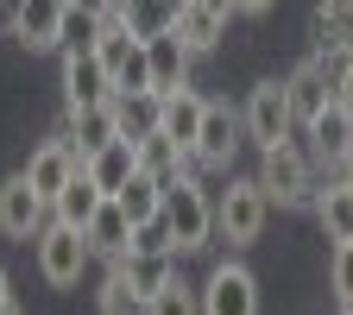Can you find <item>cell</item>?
<instances>
[{
	"label": "cell",
	"mask_w": 353,
	"mask_h": 315,
	"mask_svg": "<svg viewBox=\"0 0 353 315\" xmlns=\"http://www.w3.org/2000/svg\"><path fill=\"white\" fill-rule=\"evenodd\" d=\"M252 176H259V190L272 196V208H309L316 190H322V164L309 158V145L296 139V132L278 139V145H265Z\"/></svg>",
	"instance_id": "obj_1"
},
{
	"label": "cell",
	"mask_w": 353,
	"mask_h": 315,
	"mask_svg": "<svg viewBox=\"0 0 353 315\" xmlns=\"http://www.w3.org/2000/svg\"><path fill=\"white\" fill-rule=\"evenodd\" d=\"M164 227H170L176 252L214 246V196L202 190V176H170L164 183Z\"/></svg>",
	"instance_id": "obj_2"
},
{
	"label": "cell",
	"mask_w": 353,
	"mask_h": 315,
	"mask_svg": "<svg viewBox=\"0 0 353 315\" xmlns=\"http://www.w3.org/2000/svg\"><path fill=\"white\" fill-rule=\"evenodd\" d=\"M272 221V196L259 190V176H234L228 190L214 196V240L228 246H252Z\"/></svg>",
	"instance_id": "obj_3"
},
{
	"label": "cell",
	"mask_w": 353,
	"mask_h": 315,
	"mask_svg": "<svg viewBox=\"0 0 353 315\" xmlns=\"http://www.w3.org/2000/svg\"><path fill=\"white\" fill-rule=\"evenodd\" d=\"M32 246H38V272H44V284H51V290H76L82 272L95 265L88 234H82V227H63V221H51V227H44Z\"/></svg>",
	"instance_id": "obj_4"
},
{
	"label": "cell",
	"mask_w": 353,
	"mask_h": 315,
	"mask_svg": "<svg viewBox=\"0 0 353 315\" xmlns=\"http://www.w3.org/2000/svg\"><path fill=\"white\" fill-rule=\"evenodd\" d=\"M240 132H246V139H252L259 152L296 132V114H290V95H284V82H278V76H265V82H252V88H246Z\"/></svg>",
	"instance_id": "obj_5"
},
{
	"label": "cell",
	"mask_w": 353,
	"mask_h": 315,
	"mask_svg": "<svg viewBox=\"0 0 353 315\" xmlns=\"http://www.w3.org/2000/svg\"><path fill=\"white\" fill-rule=\"evenodd\" d=\"M44 227H51V196L32 190L26 170H13L7 183H0V234L26 246V240H38Z\"/></svg>",
	"instance_id": "obj_6"
},
{
	"label": "cell",
	"mask_w": 353,
	"mask_h": 315,
	"mask_svg": "<svg viewBox=\"0 0 353 315\" xmlns=\"http://www.w3.org/2000/svg\"><path fill=\"white\" fill-rule=\"evenodd\" d=\"M196 296H202V315H259V278L240 258H221L196 284Z\"/></svg>",
	"instance_id": "obj_7"
},
{
	"label": "cell",
	"mask_w": 353,
	"mask_h": 315,
	"mask_svg": "<svg viewBox=\"0 0 353 315\" xmlns=\"http://www.w3.org/2000/svg\"><path fill=\"white\" fill-rule=\"evenodd\" d=\"M95 57L108 63L114 88H152V57H145V38H132L120 19L101 26V44H95Z\"/></svg>",
	"instance_id": "obj_8"
},
{
	"label": "cell",
	"mask_w": 353,
	"mask_h": 315,
	"mask_svg": "<svg viewBox=\"0 0 353 315\" xmlns=\"http://www.w3.org/2000/svg\"><path fill=\"white\" fill-rule=\"evenodd\" d=\"M234 19H240L234 0H183L176 7V38L190 44V57H208V51H221V38H228Z\"/></svg>",
	"instance_id": "obj_9"
},
{
	"label": "cell",
	"mask_w": 353,
	"mask_h": 315,
	"mask_svg": "<svg viewBox=\"0 0 353 315\" xmlns=\"http://www.w3.org/2000/svg\"><path fill=\"white\" fill-rule=\"evenodd\" d=\"M114 101V76L95 51H63V108H101Z\"/></svg>",
	"instance_id": "obj_10"
},
{
	"label": "cell",
	"mask_w": 353,
	"mask_h": 315,
	"mask_svg": "<svg viewBox=\"0 0 353 315\" xmlns=\"http://www.w3.org/2000/svg\"><path fill=\"white\" fill-rule=\"evenodd\" d=\"M234 158H240V114L221 108V101H208L202 132H196V164L202 170H228Z\"/></svg>",
	"instance_id": "obj_11"
},
{
	"label": "cell",
	"mask_w": 353,
	"mask_h": 315,
	"mask_svg": "<svg viewBox=\"0 0 353 315\" xmlns=\"http://www.w3.org/2000/svg\"><path fill=\"white\" fill-rule=\"evenodd\" d=\"M303 145H309V158H316V164L341 170V158H347V145H353V114H347L341 101H328L316 120H303Z\"/></svg>",
	"instance_id": "obj_12"
},
{
	"label": "cell",
	"mask_w": 353,
	"mask_h": 315,
	"mask_svg": "<svg viewBox=\"0 0 353 315\" xmlns=\"http://www.w3.org/2000/svg\"><path fill=\"white\" fill-rule=\"evenodd\" d=\"M82 170V152L70 145V139H57V132H51V139H44L32 158H26V176H32V190H44V196H57L63 183H70V176Z\"/></svg>",
	"instance_id": "obj_13"
},
{
	"label": "cell",
	"mask_w": 353,
	"mask_h": 315,
	"mask_svg": "<svg viewBox=\"0 0 353 315\" xmlns=\"http://www.w3.org/2000/svg\"><path fill=\"white\" fill-rule=\"evenodd\" d=\"M202 114H208V101H202L196 88L183 82V88H170V95H164V108H158V132H164V139H176L183 152H196V132H202Z\"/></svg>",
	"instance_id": "obj_14"
},
{
	"label": "cell",
	"mask_w": 353,
	"mask_h": 315,
	"mask_svg": "<svg viewBox=\"0 0 353 315\" xmlns=\"http://www.w3.org/2000/svg\"><path fill=\"white\" fill-rule=\"evenodd\" d=\"M145 57H152V95H170V88H183L190 82V44L176 38V26L170 32H158V38H145Z\"/></svg>",
	"instance_id": "obj_15"
},
{
	"label": "cell",
	"mask_w": 353,
	"mask_h": 315,
	"mask_svg": "<svg viewBox=\"0 0 353 315\" xmlns=\"http://www.w3.org/2000/svg\"><path fill=\"white\" fill-rule=\"evenodd\" d=\"M309 208H316V221H322V240H334V246L353 240V183H347L341 170H328V183L316 190Z\"/></svg>",
	"instance_id": "obj_16"
},
{
	"label": "cell",
	"mask_w": 353,
	"mask_h": 315,
	"mask_svg": "<svg viewBox=\"0 0 353 315\" xmlns=\"http://www.w3.org/2000/svg\"><path fill=\"white\" fill-rule=\"evenodd\" d=\"M108 202V190L95 183V176H88V164L70 176V183L51 196V221H63V227H88V221H95V208Z\"/></svg>",
	"instance_id": "obj_17"
},
{
	"label": "cell",
	"mask_w": 353,
	"mask_h": 315,
	"mask_svg": "<svg viewBox=\"0 0 353 315\" xmlns=\"http://www.w3.org/2000/svg\"><path fill=\"white\" fill-rule=\"evenodd\" d=\"M57 26H63V0H26L7 38H19L26 51H57Z\"/></svg>",
	"instance_id": "obj_18"
},
{
	"label": "cell",
	"mask_w": 353,
	"mask_h": 315,
	"mask_svg": "<svg viewBox=\"0 0 353 315\" xmlns=\"http://www.w3.org/2000/svg\"><path fill=\"white\" fill-rule=\"evenodd\" d=\"M114 126H120V139H145V132H158V108L164 95H152V88H114Z\"/></svg>",
	"instance_id": "obj_19"
},
{
	"label": "cell",
	"mask_w": 353,
	"mask_h": 315,
	"mask_svg": "<svg viewBox=\"0 0 353 315\" xmlns=\"http://www.w3.org/2000/svg\"><path fill=\"white\" fill-rule=\"evenodd\" d=\"M82 234H88V252H95L101 265H114V258L126 252V240H132V221H126V208H120V202L108 196V202L95 208V221H88Z\"/></svg>",
	"instance_id": "obj_20"
},
{
	"label": "cell",
	"mask_w": 353,
	"mask_h": 315,
	"mask_svg": "<svg viewBox=\"0 0 353 315\" xmlns=\"http://www.w3.org/2000/svg\"><path fill=\"white\" fill-rule=\"evenodd\" d=\"M108 272H120L139 296H152V290H164V284L176 278V252H120Z\"/></svg>",
	"instance_id": "obj_21"
},
{
	"label": "cell",
	"mask_w": 353,
	"mask_h": 315,
	"mask_svg": "<svg viewBox=\"0 0 353 315\" xmlns=\"http://www.w3.org/2000/svg\"><path fill=\"white\" fill-rule=\"evenodd\" d=\"M309 44H316V51H353V0H316Z\"/></svg>",
	"instance_id": "obj_22"
},
{
	"label": "cell",
	"mask_w": 353,
	"mask_h": 315,
	"mask_svg": "<svg viewBox=\"0 0 353 315\" xmlns=\"http://www.w3.org/2000/svg\"><path fill=\"white\" fill-rule=\"evenodd\" d=\"M114 202L126 208V221H132V227H139V221H152V214H164V183H158V176H152V170H132V176H126V183L114 190Z\"/></svg>",
	"instance_id": "obj_23"
},
{
	"label": "cell",
	"mask_w": 353,
	"mask_h": 315,
	"mask_svg": "<svg viewBox=\"0 0 353 315\" xmlns=\"http://www.w3.org/2000/svg\"><path fill=\"white\" fill-rule=\"evenodd\" d=\"M132 170H139V152H132V139H108V145H101L95 158H88V176H95V183H101L108 196H114V190L126 183Z\"/></svg>",
	"instance_id": "obj_24"
},
{
	"label": "cell",
	"mask_w": 353,
	"mask_h": 315,
	"mask_svg": "<svg viewBox=\"0 0 353 315\" xmlns=\"http://www.w3.org/2000/svg\"><path fill=\"white\" fill-rule=\"evenodd\" d=\"M101 26H108V13H88V7H70V0H63L57 57H63V51H95V44H101Z\"/></svg>",
	"instance_id": "obj_25"
},
{
	"label": "cell",
	"mask_w": 353,
	"mask_h": 315,
	"mask_svg": "<svg viewBox=\"0 0 353 315\" xmlns=\"http://www.w3.org/2000/svg\"><path fill=\"white\" fill-rule=\"evenodd\" d=\"M108 19H120L132 38H158V32H170L176 26V7L170 0H126L120 13H108Z\"/></svg>",
	"instance_id": "obj_26"
},
{
	"label": "cell",
	"mask_w": 353,
	"mask_h": 315,
	"mask_svg": "<svg viewBox=\"0 0 353 315\" xmlns=\"http://www.w3.org/2000/svg\"><path fill=\"white\" fill-rule=\"evenodd\" d=\"M145 315H202V296H196V284L170 278L164 290H152V296H145Z\"/></svg>",
	"instance_id": "obj_27"
},
{
	"label": "cell",
	"mask_w": 353,
	"mask_h": 315,
	"mask_svg": "<svg viewBox=\"0 0 353 315\" xmlns=\"http://www.w3.org/2000/svg\"><path fill=\"white\" fill-rule=\"evenodd\" d=\"M95 296H101V315H145V296H139V290H132V284H126L120 272H108Z\"/></svg>",
	"instance_id": "obj_28"
},
{
	"label": "cell",
	"mask_w": 353,
	"mask_h": 315,
	"mask_svg": "<svg viewBox=\"0 0 353 315\" xmlns=\"http://www.w3.org/2000/svg\"><path fill=\"white\" fill-rule=\"evenodd\" d=\"M328 296H334L341 309H353V240H341V246L328 252Z\"/></svg>",
	"instance_id": "obj_29"
},
{
	"label": "cell",
	"mask_w": 353,
	"mask_h": 315,
	"mask_svg": "<svg viewBox=\"0 0 353 315\" xmlns=\"http://www.w3.org/2000/svg\"><path fill=\"white\" fill-rule=\"evenodd\" d=\"M334 101L353 114V51H347V57H341V70H334Z\"/></svg>",
	"instance_id": "obj_30"
},
{
	"label": "cell",
	"mask_w": 353,
	"mask_h": 315,
	"mask_svg": "<svg viewBox=\"0 0 353 315\" xmlns=\"http://www.w3.org/2000/svg\"><path fill=\"white\" fill-rule=\"evenodd\" d=\"M234 7H240V19H265V13L278 7V0H234Z\"/></svg>",
	"instance_id": "obj_31"
},
{
	"label": "cell",
	"mask_w": 353,
	"mask_h": 315,
	"mask_svg": "<svg viewBox=\"0 0 353 315\" xmlns=\"http://www.w3.org/2000/svg\"><path fill=\"white\" fill-rule=\"evenodd\" d=\"M26 7V0H0V32H13V13Z\"/></svg>",
	"instance_id": "obj_32"
},
{
	"label": "cell",
	"mask_w": 353,
	"mask_h": 315,
	"mask_svg": "<svg viewBox=\"0 0 353 315\" xmlns=\"http://www.w3.org/2000/svg\"><path fill=\"white\" fill-rule=\"evenodd\" d=\"M13 303V278H7V265H0V309Z\"/></svg>",
	"instance_id": "obj_33"
},
{
	"label": "cell",
	"mask_w": 353,
	"mask_h": 315,
	"mask_svg": "<svg viewBox=\"0 0 353 315\" xmlns=\"http://www.w3.org/2000/svg\"><path fill=\"white\" fill-rule=\"evenodd\" d=\"M70 7H88V13H108V0H70Z\"/></svg>",
	"instance_id": "obj_34"
},
{
	"label": "cell",
	"mask_w": 353,
	"mask_h": 315,
	"mask_svg": "<svg viewBox=\"0 0 353 315\" xmlns=\"http://www.w3.org/2000/svg\"><path fill=\"white\" fill-rule=\"evenodd\" d=\"M341 176H347V183H353V145H347V158H341Z\"/></svg>",
	"instance_id": "obj_35"
},
{
	"label": "cell",
	"mask_w": 353,
	"mask_h": 315,
	"mask_svg": "<svg viewBox=\"0 0 353 315\" xmlns=\"http://www.w3.org/2000/svg\"><path fill=\"white\" fill-rule=\"evenodd\" d=\"M0 315H26V309H19V303H7V309H0Z\"/></svg>",
	"instance_id": "obj_36"
},
{
	"label": "cell",
	"mask_w": 353,
	"mask_h": 315,
	"mask_svg": "<svg viewBox=\"0 0 353 315\" xmlns=\"http://www.w3.org/2000/svg\"><path fill=\"white\" fill-rule=\"evenodd\" d=\"M120 7H126V0H108V13H120Z\"/></svg>",
	"instance_id": "obj_37"
},
{
	"label": "cell",
	"mask_w": 353,
	"mask_h": 315,
	"mask_svg": "<svg viewBox=\"0 0 353 315\" xmlns=\"http://www.w3.org/2000/svg\"><path fill=\"white\" fill-rule=\"evenodd\" d=\"M170 7H183V0H170Z\"/></svg>",
	"instance_id": "obj_38"
},
{
	"label": "cell",
	"mask_w": 353,
	"mask_h": 315,
	"mask_svg": "<svg viewBox=\"0 0 353 315\" xmlns=\"http://www.w3.org/2000/svg\"><path fill=\"white\" fill-rule=\"evenodd\" d=\"M341 315H353V309H341Z\"/></svg>",
	"instance_id": "obj_39"
}]
</instances>
